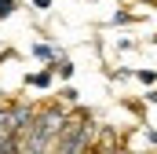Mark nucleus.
<instances>
[{
	"instance_id": "obj_1",
	"label": "nucleus",
	"mask_w": 157,
	"mask_h": 154,
	"mask_svg": "<svg viewBox=\"0 0 157 154\" xmlns=\"http://www.w3.org/2000/svg\"><path fill=\"white\" fill-rule=\"evenodd\" d=\"M62 125H66V110H62L59 103L44 107V110L33 114L29 128H26V140H18V147H29V151H48V147H55Z\"/></svg>"
},
{
	"instance_id": "obj_2",
	"label": "nucleus",
	"mask_w": 157,
	"mask_h": 154,
	"mask_svg": "<svg viewBox=\"0 0 157 154\" xmlns=\"http://www.w3.org/2000/svg\"><path fill=\"white\" fill-rule=\"evenodd\" d=\"M51 81H55V70H51V63H48V70L26 74V84H29V88H51Z\"/></svg>"
},
{
	"instance_id": "obj_3",
	"label": "nucleus",
	"mask_w": 157,
	"mask_h": 154,
	"mask_svg": "<svg viewBox=\"0 0 157 154\" xmlns=\"http://www.w3.org/2000/svg\"><path fill=\"white\" fill-rule=\"evenodd\" d=\"M51 70H55V74L62 77V81H70V77H73V63L59 55V59H51Z\"/></svg>"
},
{
	"instance_id": "obj_4",
	"label": "nucleus",
	"mask_w": 157,
	"mask_h": 154,
	"mask_svg": "<svg viewBox=\"0 0 157 154\" xmlns=\"http://www.w3.org/2000/svg\"><path fill=\"white\" fill-rule=\"evenodd\" d=\"M33 55H37L40 63H51V59H59V55H55V48H51V44H33Z\"/></svg>"
},
{
	"instance_id": "obj_5",
	"label": "nucleus",
	"mask_w": 157,
	"mask_h": 154,
	"mask_svg": "<svg viewBox=\"0 0 157 154\" xmlns=\"http://www.w3.org/2000/svg\"><path fill=\"white\" fill-rule=\"evenodd\" d=\"M15 7H18V0H0V18H11Z\"/></svg>"
},
{
	"instance_id": "obj_6",
	"label": "nucleus",
	"mask_w": 157,
	"mask_h": 154,
	"mask_svg": "<svg viewBox=\"0 0 157 154\" xmlns=\"http://www.w3.org/2000/svg\"><path fill=\"white\" fill-rule=\"evenodd\" d=\"M132 77H139L143 84H154V81H157V70H135Z\"/></svg>"
},
{
	"instance_id": "obj_7",
	"label": "nucleus",
	"mask_w": 157,
	"mask_h": 154,
	"mask_svg": "<svg viewBox=\"0 0 157 154\" xmlns=\"http://www.w3.org/2000/svg\"><path fill=\"white\" fill-rule=\"evenodd\" d=\"M59 95H62V103H77V88H62Z\"/></svg>"
},
{
	"instance_id": "obj_8",
	"label": "nucleus",
	"mask_w": 157,
	"mask_h": 154,
	"mask_svg": "<svg viewBox=\"0 0 157 154\" xmlns=\"http://www.w3.org/2000/svg\"><path fill=\"white\" fill-rule=\"evenodd\" d=\"M29 4H33L37 11H48V7H51V0H29Z\"/></svg>"
},
{
	"instance_id": "obj_9",
	"label": "nucleus",
	"mask_w": 157,
	"mask_h": 154,
	"mask_svg": "<svg viewBox=\"0 0 157 154\" xmlns=\"http://www.w3.org/2000/svg\"><path fill=\"white\" fill-rule=\"evenodd\" d=\"M146 99H150V103H157V88H154V92H146Z\"/></svg>"
}]
</instances>
